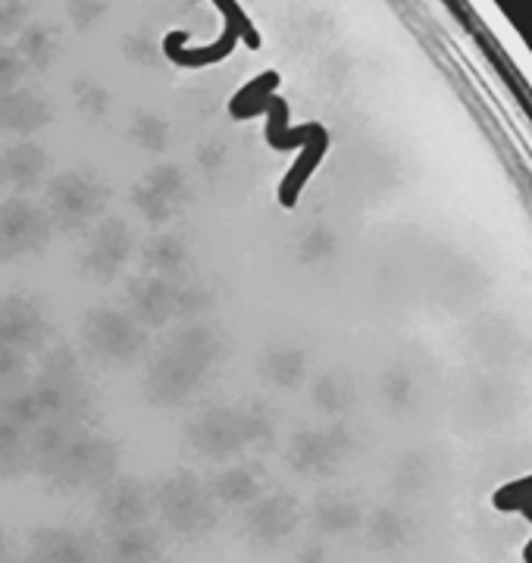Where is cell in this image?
Here are the masks:
<instances>
[{
    "label": "cell",
    "mask_w": 532,
    "mask_h": 563,
    "mask_svg": "<svg viewBox=\"0 0 532 563\" xmlns=\"http://www.w3.org/2000/svg\"><path fill=\"white\" fill-rule=\"evenodd\" d=\"M120 444L88 429V422H51L35 432L32 473L47 492H101L120 470Z\"/></svg>",
    "instance_id": "cell-1"
},
{
    "label": "cell",
    "mask_w": 532,
    "mask_h": 563,
    "mask_svg": "<svg viewBox=\"0 0 532 563\" xmlns=\"http://www.w3.org/2000/svg\"><path fill=\"white\" fill-rule=\"evenodd\" d=\"M225 357V342L217 325L182 322L147 363L142 379L144 401L157 410H179L210 385Z\"/></svg>",
    "instance_id": "cell-2"
},
{
    "label": "cell",
    "mask_w": 532,
    "mask_h": 563,
    "mask_svg": "<svg viewBox=\"0 0 532 563\" xmlns=\"http://www.w3.org/2000/svg\"><path fill=\"white\" fill-rule=\"evenodd\" d=\"M276 439L273 413L261 404H213L185 422V442L204 461L225 463L247 448H266Z\"/></svg>",
    "instance_id": "cell-3"
},
{
    "label": "cell",
    "mask_w": 532,
    "mask_h": 563,
    "mask_svg": "<svg viewBox=\"0 0 532 563\" xmlns=\"http://www.w3.org/2000/svg\"><path fill=\"white\" fill-rule=\"evenodd\" d=\"M217 303V291L204 282L135 276L129 282V313L144 329H164L169 322H198Z\"/></svg>",
    "instance_id": "cell-4"
},
{
    "label": "cell",
    "mask_w": 532,
    "mask_h": 563,
    "mask_svg": "<svg viewBox=\"0 0 532 563\" xmlns=\"http://www.w3.org/2000/svg\"><path fill=\"white\" fill-rule=\"evenodd\" d=\"M32 401L42 410L44 426L51 422H88L91 391L85 383L79 354L69 344H54L44 354L38 373L25 383Z\"/></svg>",
    "instance_id": "cell-5"
},
{
    "label": "cell",
    "mask_w": 532,
    "mask_h": 563,
    "mask_svg": "<svg viewBox=\"0 0 532 563\" xmlns=\"http://www.w3.org/2000/svg\"><path fill=\"white\" fill-rule=\"evenodd\" d=\"M151 498L160 523L185 542H201L220 523V504L213 501L210 485L191 470H173L151 488Z\"/></svg>",
    "instance_id": "cell-6"
},
{
    "label": "cell",
    "mask_w": 532,
    "mask_h": 563,
    "mask_svg": "<svg viewBox=\"0 0 532 563\" xmlns=\"http://www.w3.org/2000/svg\"><path fill=\"white\" fill-rule=\"evenodd\" d=\"M79 335H82L85 351L95 361L125 366V363H135L142 357L147 339H151V329H144L142 322L123 307H95L85 313Z\"/></svg>",
    "instance_id": "cell-7"
},
{
    "label": "cell",
    "mask_w": 532,
    "mask_h": 563,
    "mask_svg": "<svg viewBox=\"0 0 532 563\" xmlns=\"http://www.w3.org/2000/svg\"><path fill=\"white\" fill-rule=\"evenodd\" d=\"M110 203V188L88 173H63L47 185L44 210L54 229L79 232L85 225L98 222Z\"/></svg>",
    "instance_id": "cell-8"
},
{
    "label": "cell",
    "mask_w": 532,
    "mask_h": 563,
    "mask_svg": "<svg viewBox=\"0 0 532 563\" xmlns=\"http://www.w3.org/2000/svg\"><path fill=\"white\" fill-rule=\"evenodd\" d=\"M54 222L47 210L29 198L10 195L0 201V263L38 257L54 239Z\"/></svg>",
    "instance_id": "cell-9"
},
{
    "label": "cell",
    "mask_w": 532,
    "mask_h": 563,
    "mask_svg": "<svg viewBox=\"0 0 532 563\" xmlns=\"http://www.w3.org/2000/svg\"><path fill=\"white\" fill-rule=\"evenodd\" d=\"M135 251V235L120 217H107L95 222L82 254H79V273L91 282H113Z\"/></svg>",
    "instance_id": "cell-10"
},
{
    "label": "cell",
    "mask_w": 532,
    "mask_h": 563,
    "mask_svg": "<svg viewBox=\"0 0 532 563\" xmlns=\"http://www.w3.org/2000/svg\"><path fill=\"white\" fill-rule=\"evenodd\" d=\"M301 523V507L288 492H264L242 510V536L247 544L269 551L291 539Z\"/></svg>",
    "instance_id": "cell-11"
},
{
    "label": "cell",
    "mask_w": 532,
    "mask_h": 563,
    "mask_svg": "<svg viewBox=\"0 0 532 563\" xmlns=\"http://www.w3.org/2000/svg\"><path fill=\"white\" fill-rule=\"evenodd\" d=\"M351 439L345 429H304L295 432L286 444V463L298 476H326L348 454Z\"/></svg>",
    "instance_id": "cell-12"
},
{
    "label": "cell",
    "mask_w": 532,
    "mask_h": 563,
    "mask_svg": "<svg viewBox=\"0 0 532 563\" xmlns=\"http://www.w3.org/2000/svg\"><path fill=\"white\" fill-rule=\"evenodd\" d=\"M132 207L142 213V220L151 225H166L173 222L188 203V181H185L179 166H157L144 176L135 191L129 195Z\"/></svg>",
    "instance_id": "cell-13"
},
{
    "label": "cell",
    "mask_w": 532,
    "mask_h": 563,
    "mask_svg": "<svg viewBox=\"0 0 532 563\" xmlns=\"http://www.w3.org/2000/svg\"><path fill=\"white\" fill-rule=\"evenodd\" d=\"M151 517H154L151 488L135 476H117L98 492V520L110 536L123 529H135V526H147Z\"/></svg>",
    "instance_id": "cell-14"
},
{
    "label": "cell",
    "mask_w": 532,
    "mask_h": 563,
    "mask_svg": "<svg viewBox=\"0 0 532 563\" xmlns=\"http://www.w3.org/2000/svg\"><path fill=\"white\" fill-rule=\"evenodd\" d=\"M51 335L47 313L29 295H0V351L32 354Z\"/></svg>",
    "instance_id": "cell-15"
},
{
    "label": "cell",
    "mask_w": 532,
    "mask_h": 563,
    "mask_svg": "<svg viewBox=\"0 0 532 563\" xmlns=\"http://www.w3.org/2000/svg\"><path fill=\"white\" fill-rule=\"evenodd\" d=\"M25 563H103V554L91 532L69 526H42L32 532Z\"/></svg>",
    "instance_id": "cell-16"
},
{
    "label": "cell",
    "mask_w": 532,
    "mask_h": 563,
    "mask_svg": "<svg viewBox=\"0 0 532 563\" xmlns=\"http://www.w3.org/2000/svg\"><path fill=\"white\" fill-rule=\"evenodd\" d=\"M101 554L103 563H169L164 536L151 523L113 532L101 548Z\"/></svg>",
    "instance_id": "cell-17"
},
{
    "label": "cell",
    "mask_w": 532,
    "mask_h": 563,
    "mask_svg": "<svg viewBox=\"0 0 532 563\" xmlns=\"http://www.w3.org/2000/svg\"><path fill=\"white\" fill-rule=\"evenodd\" d=\"M266 492V476L257 463H232L217 473L210 483V495L220 507H242L254 504Z\"/></svg>",
    "instance_id": "cell-18"
},
{
    "label": "cell",
    "mask_w": 532,
    "mask_h": 563,
    "mask_svg": "<svg viewBox=\"0 0 532 563\" xmlns=\"http://www.w3.org/2000/svg\"><path fill=\"white\" fill-rule=\"evenodd\" d=\"M310 357L301 344L291 342H273L261 354V376L266 385L282 388V391H295L308 379Z\"/></svg>",
    "instance_id": "cell-19"
},
{
    "label": "cell",
    "mask_w": 532,
    "mask_h": 563,
    "mask_svg": "<svg viewBox=\"0 0 532 563\" xmlns=\"http://www.w3.org/2000/svg\"><path fill=\"white\" fill-rule=\"evenodd\" d=\"M142 263L147 276L185 279V269H188V263H191V247L185 242V235L160 232V235H151V239L144 242Z\"/></svg>",
    "instance_id": "cell-20"
},
{
    "label": "cell",
    "mask_w": 532,
    "mask_h": 563,
    "mask_svg": "<svg viewBox=\"0 0 532 563\" xmlns=\"http://www.w3.org/2000/svg\"><path fill=\"white\" fill-rule=\"evenodd\" d=\"M35 432L0 410V479H22L32 473Z\"/></svg>",
    "instance_id": "cell-21"
},
{
    "label": "cell",
    "mask_w": 532,
    "mask_h": 563,
    "mask_svg": "<svg viewBox=\"0 0 532 563\" xmlns=\"http://www.w3.org/2000/svg\"><path fill=\"white\" fill-rule=\"evenodd\" d=\"M47 169V157L32 144H16L0 151V188L10 191H29L42 181Z\"/></svg>",
    "instance_id": "cell-22"
},
{
    "label": "cell",
    "mask_w": 532,
    "mask_h": 563,
    "mask_svg": "<svg viewBox=\"0 0 532 563\" xmlns=\"http://www.w3.org/2000/svg\"><path fill=\"white\" fill-rule=\"evenodd\" d=\"M313 520L323 532L335 536V532H345L357 523V507L348 498H342L339 492H323L313 501Z\"/></svg>",
    "instance_id": "cell-23"
},
{
    "label": "cell",
    "mask_w": 532,
    "mask_h": 563,
    "mask_svg": "<svg viewBox=\"0 0 532 563\" xmlns=\"http://www.w3.org/2000/svg\"><path fill=\"white\" fill-rule=\"evenodd\" d=\"M310 398H313V407L323 413H342L348 407V385L339 373H323L310 388Z\"/></svg>",
    "instance_id": "cell-24"
},
{
    "label": "cell",
    "mask_w": 532,
    "mask_h": 563,
    "mask_svg": "<svg viewBox=\"0 0 532 563\" xmlns=\"http://www.w3.org/2000/svg\"><path fill=\"white\" fill-rule=\"evenodd\" d=\"M335 254V235L329 229H308L298 242V261L308 263V266H320Z\"/></svg>",
    "instance_id": "cell-25"
},
{
    "label": "cell",
    "mask_w": 532,
    "mask_h": 563,
    "mask_svg": "<svg viewBox=\"0 0 532 563\" xmlns=\"http://www.w3.org/2000/svg\"><path fill=\"white\" fill-rule=\"evenodd\" d=\"M25 354H13V351H0V395L13 391L16 385L25 383Z\"/></svg>",
    "instance_id": "cell-26"
},
{
    "label": "cell",
    "mask_w": 532,
    "mask_h": 563,
    "mask_svg": "<svg viewBox=\"0 0 532 563\" xmlns=\"http://www.w3.org/2000/svg\"><path fill=\"white\" fill-rule=\"evenodd\" d=\"M291 563H326V551L320 544H310L304 551H298V558Z\"/></svg>",
    "instance_id": "cell-27"
},
{
    "label": "cell",
    "mask_w": 532,
    "mask_h": 563,
    "mask_svg": "<svg viewBox=\"0 0 532 563\" xmlns=\"http://www.w3.org/2000/svg\"><path fill=\"white\" fill-rule=\"evenodd\" d=\"M7 551H10V539H7V529L0 526V563L7 561Z\"/></svg>",
    "instance_id": "cell-28"
}]
</instances>
